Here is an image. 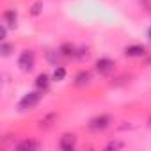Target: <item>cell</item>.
<instances>
[{"instance_id":"9a60e30c","label":"cell","mask_w":151,"mask_h":151,"mask_svg":"<svg viewBox=\"0 0 151 151\" xmlns=\"http://www.w3.org/2000/svg\"><path fill=\"white\" fill-rule=\"evenodd\" d=\"M41 9H43V0H36L30 7V14L32 16H39L41 14Z\"/></svg>"},{"instance_id":"9c48e42d","label":"cell","mask_w":151,"mask_h":151,"mask_svg":"<svg viewBox=\"0 0 151 151\" xmlns=\"http://www.w3.org/2000/svg\"><path fill=\"white\" fill-rule=\"evenodd\" d=\"M39 147H41V144L37 140H23L16 146V149H20V151H37Z\"/></svg>"},{"instance_id":"5b68a950","label":"cell","mask_w":151,"mask_h":151,"mask_svg":"<svg viewBox=\"0 0 151 151\" xmlns=\"http://www.w3.org/2000/svg\"><path fill=\"white\" fill-rule=\"evenodd\" d=\"M59 146L62 151H73L75 146H77V135L75 133H64L59 140Z\"/></svg>"},{"instance_id":"30bf717a","label":"cell","mask_w":151,"mask_h":151,"mask_svg":"<svg viewBox=\"0 0 151 151\" xmlns=\"http://www.w3.org/2000/svg\"><path fill=\"white\" fill-rule=\"evenodd\" d=\"M48 86H50V77H48L46 73H39L37 77H36V87L39 91H46Z\"/></svg>"},{"instance_id":"52a82bcc","label":"cell","mask_w":151,"mask_h":151,"mask_svg":"<svg viewBox=\"0 0 151 151\" xmlns=\"http://www.w3.org/2000/svg\"><path fill=\"white\" fill-rule=\"evenodd\" d=\"M91 73L89 71H80L77 77H75V86L77 87H86V86H89L91 84Z\"/></svg>"},{"instance_id":"5bb4252c","label":"cell","mask_w":151,"mask_h":151,"mask_svg":"<svg viewBox=\"0 0 151 151\" xmlns=\"http://www.w3.org/2000/svg\"><path fill=\"white\" fill-rule=\"evenodd\" d=\"M13 50H14V46H13V45H9V43L2 41V45H0V53H2V57H9Z\"/></svg>"},{"instance_id":"e0dca14e","label":"cell","mask_w":151,"mask_h":151,"mask_svg":"<svg viewBox=\"0 0 151 151\" xmlns=\"http://www.w3.org/2000/svg\"><path fill=\"white\" fill-rule=\"evenodd\" d=\"M121 147H123L121 142H110V144L107 146V149H121Z\"/></svg>"},{"instance_id":"4fadbf2b","label":"cell","mask_w":151,"mask_h":151,"mask_svg":"<svg viewBox=\"0 0 151 151\" xmlns=\"http://www.w3.org/2000/svg\"><path fill=\"white\" fill-rule=\"evenodd\" d=\"M52 78H53L55 82H62V80L66 78V68H62V66H55Z\"/></svg>"},{"instance_id":"277c9868","label":"cell","mask_w":151,"mask_h":151,"mask_svg":"<svg viewBox=\"0 0 151 151\" xmlns=\"http://www.w3.org/2000/svg\"><path fill=\"white\" fill-rule=\"evenodd\" d=\"M116 69V62L109 57H101L96 60V71L101 75V77H110Z\"/></svg>"},{"instance_id":"8fae6325","label":"cell","mask_w":151,"mask_h":151,"mask_svg":"<svg viewBox=\"0 0 151 151\" xmlns=\"http://www.w3.org/2000/svg\"><path fill=\"white\" fill-rule=\"evenodd\" d=\"M16 22H18V13L14 9H7L4 13V23H7L9 27H16Z\"/></svg>"},{"instance_id":"ac0fdd59","label":"cell","mask_w":151,"mask_h":151,"mask_svg":"<svg viewBox=\"0 0 151 151\" xmlns=\"http://www.w3.org/2000/svg\"><path fill=\"white\" fill-rule=\"evenodd\" d=\"M147 37H149V43H151V27H149V30H147Z\"/></svg>"},{"instance_id":"7c38bea8","label":"cell","mask_w":151,"mask_h":151,"mask_svg":"<svg viewBox=\"0 0 151 151\" xmlns=\"http://www.w3.org/2000/svg\"><path fill=\"white\" fill-rule=\"evenodd\" d=\"M59 50H60V53L64 57H77V48H75L73 45H69V43H64Z\"/></svg>"},{"instance_id":"8992f818","label":"cell","mask_w":151,"mask_h":151,"mask_svg":"<svg viewBox=\"0 0 151 151\" xmlns=\"http://www.w3.org/2000/svg\"><path fill=\"white\" fill-rule=\"evenodd\" d=\"M124 55H126V57H132V59L142 57V55H146V46H144V45H139V43L128 45V46L124 48Z\"/></svg>"},{"instance_id":"3957f363","label":"cell","mask_w":151,"mask_h":151,"mask_svg":"<svg viewBox=\"0 0 151 151\" xmlns=\"http://www.w3.org/2000/svg\"><path fill=\"white\" fill-rule=\"evenodd\" d=\"M36 64V57H34V52L32 50H23L18 57V66L22 71H32Z\"/></svg>"},{"instance_id":"6da1fadb","label":"cell","mask_w":151,"mask_h":151,"mask_svg":"<svg viewBox=\"0 0 151 151\" xmlns=\"http://www.w3.org/2000/svg\"><path fill=\"white\" fill-rule=\"evenodd\" d=\"M41 96H43V94H41V91H30V93L23 94V98L18 101V109H20L22 112L36 109V107H37V103L41 101Z\"/></svg>"},{"instance_id":"ba28073f","label":"cell","mask_w":151,"mask_h":151,"mask_svg":"<svg viewBox=\"0 0 151 151\" xmlns=\"http://www.w3.org/2000/svg\"><path fill=\"white\" fill-rule=\"evenodd\" d=\"M45 55H46V60H48L50 64H53V66H60L59 60H60V57H64V55L60 53V50H50V48L45 52Z\"/></svg>"},{"instance_id":"7a4b0ae2","label":"cell","mask_w":151,"mask_h":151,"mask_svg":"<svg viewBox=\"0 0 151 151\" xmlns=\"http://www.w3.org/2000/svg\"><path fill=\"white\" fill-rule=\"evenodd\" d=\"M110 123H112L110 116L100 114V116H96V117H93V119L89 121V130H91V132H103V130H107V128L110 126Z\"/></svg>"},{"instance_id":"2e32d148","label":"cell","mask_w":151,"mask_h":151,"mask_svg":"<svg viewBox=\"0 0 151 151\" xmlns=\"http://www.w3.org/2000/svg\"><path fill=\"white\" fill-rule=\"evenodd\" d=\"M6 36H7V27L2 23V25H0V39L6 41Z\"/></svg>"}]
</instances>
